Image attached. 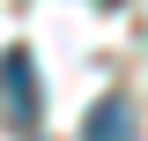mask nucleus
<instances>
[{
	"mask_svg": "<svg viewBox=\"0 0 148 141\" xmlns=\"http://www.w3.org/2000/svg\"><path fill=\"white\" fill-rule=\"evenodd\" d=\"M0 104H8V126H22V134H30L37 111H45V97H37V67H30L22 45L0 52Z\"/></svg>",
	"mask_w": 148,
	"mask_h": 141,
	"instance_id": "f257e3e1",
	"label": "nucleus"
},
{
	"mask_svg": "<svg viewBox=\"0 0 148 141\" xmlns=\"http://www.w3.org/2000/svg\"><path fill=\"white\" fill-rule=\"evenodd\" d=\"M82 141H133V111L119 104V97L89 104V119H82Z\"/></svg>",
	"mask_w": 148,
	"mask_h": 141,
	"instance_id": "f03ea898",
	"label": "nucleus"
}]
</instances>
